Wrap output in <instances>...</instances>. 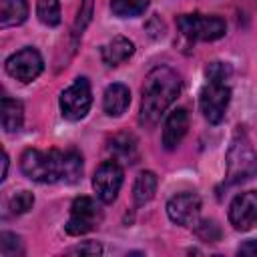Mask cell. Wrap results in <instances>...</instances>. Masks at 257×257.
Returning a JSON list of instances; mask_svg holds the SVG:
<instances>
[{"mask_svg": "<svg viewBox=\"0 0 257 257\" xmlns=\"http://www.w3.org/2000/svg\"><path fill=\"white\" fill-rule=\"evenodd\" d=\"M24 122V106L20 100L4 96L2 98V128L6 133H18Z\"/></svg>", "mask_w": 257, "mask_h": 257, "instance_id": "16", "label": "cell"}, {"mask_svg": "<svg viewBox=\"0 0 257 257\" xmlns=\"http://www.w3.org/2000/svg\"><path fill=\"white\" fill-rule=\"evenodd\" d=\"M28 16L26 0H0V26H18Z\"/></svg>", "mask_w": 257, "mask_h": 257, "instance_id": "15", "label": "cell"}, {"mask_svg": "<svg viewBox=\"0 0 257 257\" xmlns=\"http://www.w3.org/2000/svg\"><path fill=\"white\" fill-rule=\"evenodd\" d=\"M122 167L116 161H104L98 165L92 177V189L102 203H112L122 187Z\"/></svg>", "mask_w": 257, "mask_h": 257, "instance_id": "9", "label": "cell"}, {"mask_svg": "<svg viewBox=\"0 0 257 257\" xmlns=\"http://www.w3.org/2000/svg\"><path fill=\"white\" fill-rule=\"evenodd\" d=\"M22 173L36 183H76L82 175V157L76 151L26 149L20 157Z\"/></svg>", "mask_w": 257, "mask_h": 257, "instance_id": "1", "label": "cell"}, {"mask_svg": "<svg viewBox=\"0 0 257 257\" xmlns=\"http://www.w3.org/2000/svg\"><path fill=\"white\" fill-rule=\"evenodd\" d=\"M151 0H110V10L118 18H133L149 8Z\"/></svg>", "mask_w": 257, "mask_h": 257, "instance_id": "18", "label": "cell"}, {"mask_svg": "<svg viewBox=\"0 0 257 257\" xmlns=\"http://www.w3.org/2000/svg\"><path fill=\"white\" fill-rule=\"evenodd\" d=\"M229 223L235 231H249L257 223V191L239 193L229 205Z\"/></svg>", "mask_w": 257, "mask_h": 257, "instance_id": "10", "label": "cell"}, {"mask_svg": "<svg viewBox=\"0 0 257 257\" xmlns=\"http://www.w3.org/2000/svg\"><path fill=\"white\" fill-rule=\"evenodd\" d=\"M34 205V197L30 191H18L8 199V209L12 215H22Z\"/></svg>", "mask_w": 257, "mask_h": 257, "instance_id": "21", "label": "cell"}, {"mask_svg": "<svg viewBox=\"0 0 257 257\" xmlns=\"http://www.w3.org/2000/svg\"><path fill=\"white\" fill-rule=\"evenodd\" d=\"M237 253H239V255H257V241H255V239L245 241V243L237 249Z\"/></svg>", "mask_w": 257, "mask_h": 257, "instance_id": "27", "label": "cell"}, {"mask_svg": "<svg viewBox=\"0 0 257 257\" xmlns=\"http://www.w3.org/2000/svg\"><path fill=\"white\" fill-rule=\"evenodd\" d=\"M181 92V76L169 66H155L143 82L141 122L155 124Z\"/></svg>", "mask_w": 257, "mask_h": 257, "instance_id": "2", "label": "cell"}, {"mask_svg": "<svg viewBox=\"0 0 257 257\" xmlns=\"http://www.w3.org/2000/svg\"><path fill=\"white\" fill-rule=\"evenodd\" d=\"M114 155L118 157H126V159H133L135 157V151H137V145H135V139L131 135H116L112 141H110V147H108Z\"/></svg>", "mask_w": 257, "mask_h": 257, "instance_id": "20", "label": "cell"}, {"mask_svg": "<svg viewBox=\"0 0 257 257\" xmlns=\"http://www.w3.org/2000/svg\"><path fill=\"white\" fill-rule=\"evenodd\" d=\"M195 233L201 241H207V243H217L221 239V229L215 221H201V223H195Z\"/></svg>", "mask_w": 257, "mask_h": 257, "instance_id": "23", "label": "cell"}, {"mask_svg": "<svg viewBox=\"0 0 257 257\" xmlns=\"http://www.w3.org/2000/svg\"><path fill=\"white\" fill-rule=\"evenodd\" d=\"M36 14L44 26H58L60 24V2L58 0H38Z\"/></svg>", "mask_w": 257, "mask_h": 257, "instance_id": "19", "label": "cell"}, {"mask_svg": "<svg viewBox=\"0 0 257 257\" xmlns=\"http://www.w3.org/2000/svg\"><path fill=\"white\" fill-rule=\"evenodd\" d=\"M199 211H201V197L197 193H191V191L179 193V195L171 197L169 203H167L169 219L177 225H183V227L195 225L197 217H199Z\"/></svg>", "mask_w": 257, "mask_h": 257, "instance_id": "11", "label": "cell"}, {"mask_svg": "<svg viewBox=\"0 0 257 257\" xmlns=\"http://www.w3.org/2000/svg\"><path fill=\"white\" fill-rule=\"evenodd\" d=\"M189 128V112L185 108H175L169 112L165 126H163V147L167 151L177 149Z\"/></svg>", "mask_w": 257, "mask_h": 257, "instance_id": "12", "label": "cell"}, {"mask_svg": "<svg viewBox=\"0 0 257 257\" xmlns=\"http://www.w3.org/2000/svg\"><path fill=\"white\" fill-rule=\"evenodd\" d=\"M177 26L183 36L191 40H203L213 42L227 32V24L219 16H207V14H181L177 18Z\"/></svg>", "mask_w": 257, "mask_h": 257, "instance_id": "4", "label": "cell"}, {"mask_svg": "<svg viewBox=\"0 0 257 257\" xmlns=\"http://www.w3.org/2000/svg\"><path fill=\"white\" fill-rule=\"evenodd\" d=\"M70 253H76V255H100V253H102V247H100L96 241H86V243H82V245L72 247Z\"/></svg>", "mask_w": 257, "mask_h": 257, "instance_id": "26", "label": "cell"}, {"mask_svg": "<svg viewBox=\"0 0 257 257\" xmlns=\"http://www.w3.org/2000/svg\"><path fill=\"white\" fill-rule=\"evenodd\" d=\"M229 100H231V88L227 86V82H225V80L207 78V84H205L203 90H201L199 104H201L203 116H205L211 124H219V122L225 118Z\"/></svg>", "mask_w": 257, "mask_h": 257, "instance_id": "6", "label": "cell"}, {"mask_svg": "<svg viewBox=\"0 0 257 257\" xmlns=\"http://www.w3.org/2000/svg\"><path fill=\"white\" fill-rule=\"evenodd\" d=\"M131 104V90L120 84V82H112L106 86L104 94H102V108L108 116H120Z\"/></svg>", "mask_w": 257, "mask_h": 257, "instance_id": "13", "label": "cell"}, {"mask_svg": "<svg viewBox=\"0 0 257 257\" xmlns=\"http://www.w3.org/2000/svg\"><path fill=\"white\" fill-rule=\"evenodd\" d=\"M92 18V0H82L78 16H76V32H82L86 28V24Z\"/></svg>", "mask_w": 257, "mask_h": 257, "instance_id": "25", "label": "cell"}, {"mask_svg": "<svg viewBox=\"0 0 257 257\" xmlns=\"http://www.w3.org/2000/svg\"><path fill=\"white\" fill-rule=\"evenodd\" d=\"M257 175V153L245 133H237L227 151V185H237Z\"/></svg>", "mask_w": 257, "mask_h": 257, "instance_id": "3", "label": "cell"}, {"mask_svg": "<svg viewBox=\"0 0 257 257\" xmlns=\"http://www.w3.org/2000/svg\"><path fill=\"white\" fill-rule=\"evenodd\" d=\"M135 54V44L133 40L124 38V36H116L112 38L108 44L102 46L100 50V56H102V62L106 66H118L120 62L128 60L131 56Z\"/></svg>", "mask_w": 257, "mask_h": 257, "instance_id": "14", "label": "cell"}, {"mask_svg": "<svg viewBox=\"0 0 257 257\" xmlns=\"http://www.w3.org/2000/svg\"><path fill=\"white\" fill-rule=\"evenodd\" d=\"M102 219L100 207L96 205L94 199L90 197H78L72 201L70 207V217L66 221V233L68 235H84L92 231Z\"/></svg>", "mask_w": 257, "mask_h": 257, "instance_id": "7", "label": "cell"}, {"mask_svg": "<svg viewBox=\"0 0 257 257\" xmlns=\"http://www.w3.org/2000/svg\"><path fill=\"white\" fill-rule=\"evenodd\" d=\"M6 173H8V155L4 153V157H2V175H0V181L6 179Z\"/></svg>", "mask_w": 257, "mask_h": 257, "instance_id": "28", "label": "cell"}, {"mask_svg": "<svg viewBox=\"0 0 257 257\" xmlns=\"http://www.w3.org/2000/svg\"><path fill=\"white\" fill-rule=\"evenodd\" d=\"M155 191H157V177H155V173H151V171L139 173V177H137V181L133 185V201H135V207L147 205L155 197Z\"/></svg>", "mask_w": 257, "mask_h": 257, "instance_id": "17", "label": "cell"}, {"mask_svg": "<svg viewBox=\"0 0 257 257\" xmlns=\"http://www.w3.org/2000/svg\"><path fill=\"white\" fill-rule=\"evenodd\" d=\"M0 253L4 257H16V255H22L24 249H22V241L18 235L14 233H2L0 235Z\"/></svg>", "mask_w": 257, "mask_h": 257, "instance_id": "22", "label": "cell"}, {"mask_svg": "<svg viewBox=\"0 0 257 257\" xmlns=\"http://www.w3.org/2000/svg\"><path fill=\"white\" fill-rule=\"evenodd\" d=\"M207 78H213V80H227L229 74H231V66L227 62H211L205 70Z\"/></svg>", "mask_w": 257, "mask_h": 257, "instance_id": "24", "label": "cell"}, {"mask_svg": "<svg viewBox=\"0 0 257 257\" xmlns=\"http://www.w3.org/2000/svg\"><path fill=\"white\" fill-rule=\"evenodd\" d=\"M92 104L90 82L84 76L74 78V82L60 92V112L66 120H80L86 116Z\"/></svg>", "mask_w": 257, "mask_h": 257, "instance_id": "5", "label": "cell"}, {"mask_svg": "<svg viewBox=\"0 0 257 257\" xmlns=\"http://www.w3.org/2000/svg\"><path fill=\"white\" fill-rule=\"evenodd\" d=\"M4 68L12 78H16L20 82H32L42 72L44 60L36 48L24 46L22 50H18L6 58Z\"/></svg>", "mask_w": 257, "mask_h": 257, "instance_id": "8", "label": "cell"}]
</instances>
